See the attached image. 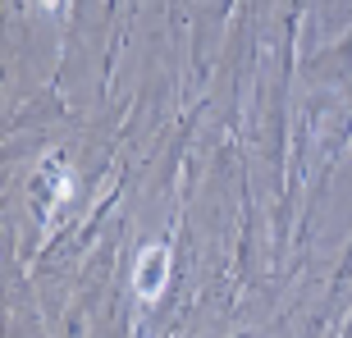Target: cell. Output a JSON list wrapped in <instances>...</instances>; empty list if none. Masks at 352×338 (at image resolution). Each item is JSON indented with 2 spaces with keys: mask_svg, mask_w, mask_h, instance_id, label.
I'll use <instances>...</instances> for the list:
<instances>
[{
  "mask_svg": "<svg viewBox=\"0 0 352 338\" xmlns=\"http://www.w3.org/2000/svg\"><path fill=\"white\" fill-rule=\"evenodd\" d=\"M160 284H165V251L160 247H146L142 251V265H138V293H160Z\"/></svg>",
  "mask_w": 352,
  "mask_h": 338,
  "instance_id": "obj_1",
  "label": "cell"
},
{
  "mask_svg": "<svg viewBox=\"0 0 352 338\" xmlns=\"http://www.w3.org/2000/svg\"><path fill=\"white\" fill-rule=\"evenodd\" d=\"M46 5H55V0H46Z\"/></svg>",
  "mask_w": 352,
  "mask_h": 338,
  "instance_id": "obj_2",
  "label": "cell"
}]
</instances>
